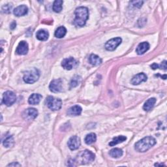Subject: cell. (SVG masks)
Returning a JSON list of instances; mask_svg holds the SVG:
<instances>
[{"label": "cell", "mask_w": 167, "mask_h": 167, "mask_svg": "<svg viewBox=\"0 0 167 167\" xmlns=\"http://www.w3.org/2000/svg\"><path fill=\"white\" fill-rule=\"evenodd\" d=\"M75 18L74 24L79 27H83L86 23L89 17V12L87 7H80L75 10Z\"/></svg>", "instance_id": "1"}, {"label": "cell", "mask_w": 167, "mask_h": 167, "mask_svg": "<svg viewBox=\"0 0 167 167\" xmlns=\"http://www.w3.org/2000/svg\"><path fill=\"white\" fill-rule=\"evenodd\" d=\"M156 144L155 139L152 136L142 138L135 144V150L138 152H146Z\"/></svg>", "instance_id": "2"}, {"label": "cell", "mask_w": 167, "mask_h": 167, "mask_svg": "<svg viewBox=\"0 0 167 167\" xmlns=\"http://www.w3.org/2000/svg\"><path fill=\"white\" fill-rule=\"evenodd\" d=\"M39 71L38 69L33 68L31 70L27 71L23 77L24 81L27 84H33L39 79Z\"/></svg>", "instance_id": "3"}, {"label": "cell", "mask_w": 167, "mask_h": 167, "mask_svg": "<svg viewBox=\"0 0 167 167\" xmlns=\"http://www.w3.org/2000/svg\"><path fill=\"white\" fill-rule=\"evenodd\" d=\"M48 107L53 111L59 110L62 106V101L60 99L55 98L54 97H48L46 100Z\"/></svg>", "instance_id": "4"}, {"label": "cell", "mask_w": 167, "mask_h": 167, "mask_svg": "<svg viewBox=\"0 0 167 167\" xmlns=\"http://www.w3.org/2000/svg\"><path fill=\"white\" fill-rule=\"evenodd\" d=\"M16 100H17L16 95L12 92L7 91L3 93L2 103L4 104H5L6 106L7 107L11 106L12 104L15 103Z\"/></svg>", "instance_id": "5"}, {"label": "cell", "mask_w": 167, "mask_h": 167, "mask_svg": "<svg viewBox=\"0 0 167 167\" xmlns=\"http://www.w3.org/2000/svg\"><path fill=\"white\" fill-rule=\"evenodd\" d=\"M122 39L120 37H116L110 39L105 44V48L108 51H113L122 43Z\"/></svg>", "instance_id": "6"}, {"label": "cell", "mask_w": 167, "mask_h": 167, "mask_svg": "<svg viewBox=\"0 0 167 167\" xmlns=\"http://www.w3.org/2000/svg\"><path fill=\"white\" fill-rule=\"evenodd\" d=\"M95 158V155L93 152L89 150H85L81 155V161L82 164H88L93 162Z\"/></svg>", "instance_id": "7"}, {"label": "cell", "mask_w": 167, "mask_h": 167, "mask_svg": "<svg viewBox=\"0 0 167 167\" xmlns=\"http://www.w3.org/2000/svg\"><path fill=\"white\" fill-rule=\"evenodd\" d=\"M38 116V112L36 108H30L26 109L23 112V117L27 120H35Z\"/></svg>", "instance_id": "8"}, {"label": "cell", "mask_w": 167, "mask_h": 167, "mask_svg": "<svg viewBox=\"0 0 167 167\" xmlns=\"http://www.w3.org/2000/svg\"><path fill=\"white\" fill-rule=\"evenodd\" d=\"M69 148L71 150H76L79 148L80 146V139L77 136H73L69 138L67 142Z\"/></svg>", "instance_id": "9"}, {"label": "cell", "mask_w": 167, "mask_h": 167, "mask_svg": "<svg viewBox=\"0 0 167 167\" xmlns=\"http://www.w3.org/2000/svg\"><path fill=\"white\" fill-rule=\"evenodd\" d=\"M77 64V62L72 57L65 58L61 62V65L66 70H71V69L74 67Z\"/></svg>", "instance_id": "10"}, {"label": "cell", "mask_w": 167, "mask_h": 167, "mask_svg": "<svg viewBox=\"0 0 167 167\" xmlns=\"http://www.w3.org/2000/svg\"><path fill=\"white\" fill-rule=\"evenodd\" d=\"M49 89L52 92H60L62 89V81L61 79L54 80L51 82L49 86Z\"/></svg>", "instance_id": "11"}, {"label": "cell", "mask_w": 167, "mask_h": 167, "mask_svg": "<svg viewBox=\"0 0 167 167\" xmlns=\"http://www.w3.org/2000/svg\"><path fill=\"white\" fill-rule=\"evenodd\" d=\"M28 45L26 41H22L20 42L18 45L17 46L16 52L18 55H25L28 52Z\"/></svg>", "instance_id": "12"}, {"label": "cell", "mask_w": 167, "mask_h": 167, "mask_svg": "<svg viewBox=\"0 0 167 167\" xmlns=\"http://www.w3.org/2000/svg\"><path fill=\"white\" fill-rule=\"evenodd\" d=\"M147 76L144 73H139L133 76V78L131 80V83L133 84V85H138L143 82H146L147 80Z\"/></svg>", "instance_id": "13"}, {"label": "cell", "mask_w": 167, "mask_h": 167, "mask_svg": "<svg viewBox=\"0 0 167 167\" xmlns=\"http://www.w3.org/2000/svg\"><path fill=\"white\" fill-rule=\"evenodd\" d=\"M27 12H28V8H27V7L25 5L18 6L13 11L14 15H16L17 17L24 16L27 13Z\"/></svg>", "instance_id": "14"}, {"label": "cell", "mask_w": 167, "mask_h": 167, "mask_svg": "<svg viewBox=\"0 0 167 167\" xmlns=\"http://www.w3.org/2000/svg\"><path fill=\"white\" fill-rule=\"evenodd\" d=\"M150 48V45L147 42H143L138 45L136 48V52L138 55H142L147 52Z\"/></svg>", "instance_id": "15"}, {"label": "cell", "mask_w": 167, "mask_h": 167, "mask_svg": "<svg viewBox=\"0 0 167 167\" xmlns=\"http://www.w3.org/2000/svg\"><path fill=\"white\" fill-rule=\"evenodd\" d=\"M82 109L79 105H75L71 107L67 111V114L71 116H77L81 114Z\"/></svg>", "instance_id": "16"}, {"label": "cell", "mask_w": 167, "mask_h": 167, "mask_svg": "<svg viewBox=\"0 0 167 167\" xmlns=\"http://www.w3.org/2000/svg\"><path fill=\"white\" fill-rule=\"evenodd\" d=\"M42 99V95L39 93H33L29 97L28 103L32 105H36L38 104Z\"/></svg>", "instance_id": "17"}, {"label": "cell", "mask_w": 167, "mask_h": 167, "mask_svg": "<svg viewBox=\"0 0 167 167\" xmlns=\"http://www.w3.org/2000/svg\"><path fill=\"white\" fill-rule=\"evenodd\" d=\"M36 37L39 41H46L49 37V33L45 30H40L37 32Z\"/></svg>", "instance_id": "18"}, {"label": "cell", "mask_w": 167, "mask_h": 167, "mask_svg": "<svg viewBox=\"0 0 167 167\" xmlns=\"http://www.w3.org/2000/svg\"><path fill=\"white\" fill-rule=\"evenodd\" d=\"M89 63L94 66H98L102 64V60L98 55L95 54H92L89 58Z\"/></svg>", "instance_id": "19"}, {"label": "cell", "mask_w": 167, "mask_h": 167, "mask_svg": "<svg viewBox=\"0 0 167 167\" xmlns=\"http://www.w3.org/2000/svg\"><path fill=\"white\" fill-rule=\"evenodd\" d=\"M156 103V99L155 98H150L147 101H146L144 106H143V109L145 111H150L153 107H154L155 104Z\"/></svg>", "instance_id": "20"}, {"label": "cell", "mask_w": 167, "mask_h": 167, "mask_svg": "<svg viewBox=\"0 0 167 167\" xmlns=\"http://www.w3.org/2000/svg\"><path fill=\"white\" fill-rule=\"evenodd\" d=\"M66 33H67V30L65 27L64 26H60L56 30H55L54 36L55 37L61 39L65 37Z\"/></svg>", "instance_id": "21"}, {"label": "cell", "mask_w": 167, "mask_h": 167, "mask_svg": "<svg viewBox=\"0 0 167 167\" xmlns=\"http://www.w3.org/2000/svg\"><path fill=\"white\" fill-rule=\"evenodd\" d=\"M123 150L120 148H114L110 151L109 154L112 158H120L123 155Z\"/></svg>", "instance_id": "22"}, {"label": "cell", "mask_w": 167, "mask_h": 167, "mask_svg": "<svg viewBox=\"0 0 167 167\" xmlns=\"http://www.w3.org/2000/svg\"><path fill=\"white\" fill-rule=\"evenodd\" d=\"M126 136H123V135H121V136H117V137H114L113 138L112 141H111L110 143H109V145L110 146H114L115 145H117L118 144L120 143H122L124 141H126Z\"/></svg>", "instance_id": "23"}, {"label": "cell", "mask_w": 167, "mask_h": 167, "mask_svg": "<svg viewBox=\"0 0 167 167\" xmlns=\"http://www.w3.org/2000/svg\"><path fill=\"white\" fill-rule=\"evenodd\" d=\"M14 144H15V141H14V138L11 135L7 136L3 141V144L5 148H11L14 146Z\"/></svg>", "instance_id": "24"}, {"label": "cell", "mask_w": 167, "mask_h": 167, "mask_svg": "<svg viewBox=\"0 0 167 167\" xmlns=\"http://www.w3.org/2000/svg\"><path fill=\"white\" fill-rule=\"evenodd\" d=\"M63 9V1L56 0L53 4V11L55 12H60Z\"/></svg>", "instance_id": "25"}, {"label": "cell", "mask_w": 167, "mask_h": 167, "mask_svg": "<svg viewBox=\"0 0 167 167\" xmlns=\"http://www.w3.org/2000/svg\"><path fill=\"white\" fill-rule=\"evenodd\" d=\"M97 140V136L95 133H90L85 138V142L88 145H90L94 143Z\"/></svg>", "instance_id": "26"}, {"label": "cell", "mask_w": 167, "mask_h": 167, "mask_svg": "<svg viewBox=\"0 0 167 167\" xmlns=\"http://www.w3.org/2000/svg\"><path fill=\"white\" fill-rule=\"evenodd\" d=\"M80 82H81V77H80V76H75L71 80V84H70L71 88L76 87L79 84Z\"/></svg>", "instance_id": "27"}, {"label": "cell", "mask_w": 167, "mask_h": 167, "mask_svg": "<svg viewBox=\"0 0 167 167\" xmlns=\"http://www.w3.org/2000/svg\"><path fill=\"white\" fill-rule=\"evenodd\" d=\"M11 9H12V5L10 4H8V5H4L3 7L2 10H3V12H4L5 13H9Z\"/></svg>", "instance_id": "28"}, {"label": "cell", "mask_w": 167, "mask_h": 167, "mask_svg": "<svg viewBox=\"0 0 167 167\" xmlns=\"http://www.w3.org/2000/svg\"><path fill=\"white\" fill-rule=\"evenodd\" d=\"M143 2L141 1H134V2H131V3L132 4L133 7H137V8H140L142 6V5L143 4Z\"/></svg>", "instance_id": "29"}, {"label": "cell", "mask_w": 167, "mask_h": 167, "mask_svg": "<svg viewBox=\"0 0 167 167\" xmlns=\"http://www.w3.org/2000/svg\"><path fill=\"white\" fill-rule=\"evenodd\" d=\"M159 68L161 69H163V70L166 71V61H164L162 62V64L159 65Z\"/></svg>", "instance_id": "30"}, {"label": "cell", "mask_w": 167, "mask_h": 167, "mask_svg": "<svg viewBox=\"0 0 167 167\" xmlns=\"http://www.w3.org/2000/svg\"><path fill=\"white\" fill-rule=\"evenodd\" d=\"M20 166L21 165H20L19 163H11L9 165H7V166Z\"/></svg>", "instance_id": "31"}, {"label": "cell", "mask_w": 167, "mask_h": 167, "mask_svg": "<svg viewBox=\"0 0 167 167\" xmlns=\"http://www.w3.org/2000/svg\"><path fill=\"white\" fill-rule=\"evenodd\" d=\"M151 67L152 69H154V70H155V69H157L159 68V65L157 64H152L151 65Z\"/></svg>", "instance_id": "32"}, {"label": "cell", "mask_w": 167, "mask_h": 167, "mask_svg": "<svg viewBox=\"0 0 167 167\" xmlns=\"http://www.w3.org/2000/svg\"><path fill=\"white\" fill-rule=\"evenodd\" d=\"M16 26H17L16 22H13L11 24V26H10L11 29V30H14V29H15V27H16Z\"/></svg>", "instance_id": "33"}, {"label": "cell", "mask_w": 167, "mask_h": 167, "mask_svg": "<svg viewBox=\"0 0 167 167\" xmlns=\"http://www.w3.org/2000/svg\"><path fill=\"white\" fill-rule=\"evenodd\" d=\"M155 166H165V165H163V164H158V163H156V164H155Z\"/></svg>", "instance_id": "34"}]
</instances>
